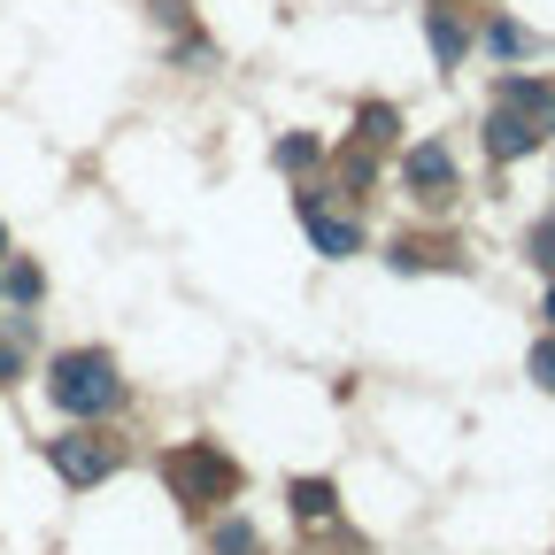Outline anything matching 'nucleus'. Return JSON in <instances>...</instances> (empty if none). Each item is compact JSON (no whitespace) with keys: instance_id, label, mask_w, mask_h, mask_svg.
Segmentation results:
<instances>
[{"instance_id":"f257e3e1","label":"nucleus","mask_w":555,"mask_h":555,"mask_svg":"<svg viewBox=\"0 0 555 555\" xmlns=\"http://www.w3.org/2000/svg\"><path fill=\"white\" fill-rule=\"evenodd\" d=\"M47 393L62 416H108L124 401V378L108 363V347H69V356L47 363Z\"/></svg>"},{"instance_id":"f03ea898","label":"nucleus","mask_w":555,"mask_h":555,"mask_svg":"<svg viewBox=\"0 0 555 555\" xmlns=\"http://www.w3.org/2000/svg\"><path fill=\"white\" fill-rule=\"evenodd\" d=\"M163 478H170V494H178V502H193V509L232 502V494H240V463H232L224 448H208V440H193V448L163 455Z\"/></svg>"},{"instance_id":"7ed1b4c3","label":"nucleus","mask_w":555,"mask_h":555,"mask_svg":"<svg viewBox=\"0 0 555 555\" xmlns=\"http://www.w3.org/2000/svg\"><path fill=\"white\" fill-rule=\"evenodd\" d=\"M47 463H54L62 486H101L124 455H116V440H101V433H62V440H47Z\"/></svg>"},{"instance_id":"20e7f679","label":"nucleus","mask_w":555,"mask_h":555,"mask_svg":"<svg viewBox=\"0 0 555 555\" xmlns=\"http://www.w3.org/2000/svg\"><path fill=\"white\" fill-rule=\"evenodd\" d=\"M301 224H309V240H317V255H363V224L356 217H332L324 208V193H301Z\"/></svg>"},{"instance_id":"39448f33","label":"nucleus","mask_w":555,"mask_h":555,"mask_svg":"<svg viewBox=\"0 0 555 555\" xmlns=\"http://www.w3.org/2000/svg\"><path fill=\"white\" fill-rule=\"evenodd\" d=\"M540 131H547V124H532V116H517V108L494 101V116H486V155H494V163H517V155L540 147Z\"/></svg>"},{"instance_id":"423d86ee","label":"nucleus","mask_w":555,"mask_h":555,"mask_svg":"<svg viewBox=\"0 0 555 555\" xmlns=\"http://www.w3.org/2000/svg\"><path fill=\"white\" fill-rule=\"evenodd\" d=\"M409 185L425 193V201H448V185H455V155L440 147V139H425V147H409Z\"/></svg>"},{"instance_id":"0eeeda50","label":"nucleus","mask_w":555,"mask_h":555,"mask_svg":"<svg viewBox=\"0 0 555 555\" xmlns=\"http://www.w3.org/2000/svg\"><path fill=\"white\" fill-rule=\"evenodd\" d=\"M502 108H517L532 124H555V86L547 78H502Z\"/></svg>"},{"instance_id":"6e6552de","label":"nucleus","mask_w":555,"mask_h":555,"mask_svg":"<svg viewBox=\"0 0 555 555\" xmlns=\"http://www.w3.org/2000/svg\"><path fill=\"white\" fill-rule=\"evenodd\" d=\"M425 39H433V54H440V62H463V47H470V31H463L448 9H433V16H425Z\"/></svg>"},{"instance_id":"1a4fd4ad","label":"nucleus","mask_w":555,"mask_h":555,"mask_svg":"<svg viewBox=\"0 0 555 555\" xmlns=\"http://www.w3.org/2000/svg\"><path fill=\"white\" fill-rule=\"evenodd\" d=\"M294 509H301L309 525H324V517L339 509V494H332V486H324V478H294Z\"/></svg>"},{"instance_id":"9d476101","label":"nucleus","mask_w":555,"mask_h":555,"mask_svg":"<svg viewBox=\"0 0 555 555\" xmlns=\"http://www.w3.org/2000/svg\"><path fill=\"white\" fill-rule=\"evenodd\" d=\"M486 47L509 62V54H525V47H532V31H525V24H509V16H494V24H486Z\"/></svg>"},{"instance_id":"9b49d317","label":"nucleus","mask_w":555,"mask_h":555,"mask_svg":"<svg viewBox=\"0 0 555 555\" xmlns=\"http://www.w3.org/2000/svg\"><path fill=\"white\" fill-rule=\"evenodd\" d=\"M255 547H262V540H255L247 517H224V525H217V555H255Z\"/></svg>"},{"instance_id":"f8f14e48","label":"nucleus","mask_w":555,"mask_h":555,"mask_svg":"<svg viewBox=\"0 0 555 555\" xmlns=\"http://www.w3.org/2000/svg\"><path fill=\"white\" fill-rule=\"evenodd\" d=\"M317 155H324V147H317L309 131H294V139H278V170H309Z\"/></svg>"},{"instance_id":"ddd939ff","label":"nucleus","mask_w":555,"mask_h":555,"mask_svg":"<svg viewBox=\"0 0 555 555\" xmlns=\"http://www.w3.org/2000/svg\"><path fill=\"white\" fill-rule=\"evenodd\" d=\"M393 131H401V116H393V108H363V147H386Z\"/></svg>"},{"instance_id":"4468645a","label":"nucleus","mask_w":555,"mask_h":555,"mask_svg":"<svg viewBox=\"0 0 555 555\" xmlns=\"http://www.w3.org/2000/svg\"><path fill=\"white\" fill-rule=\"evenodd\" d=\"M9 301H39V270H31V262L9 270Z\"/></svg>"},{"instance_id":"2eb2a0df","label":"nucleus","mask_w":555,"mask_h":555,"mask_svg":"<svg viewBox=\"0 0 555 555\" xmlns=\"http://www.w3.org/2000/svg\"><path fill=\"white\" fill-rule=\"evenodd\" d=\"M532 386H547V393H555V339H540V347H532Z\"/></svg>"},{"instance_id":"dca6fc26","label":"nucleus","mask_w":555,"mask_h":555,"mask_svg":"<svg viewBox=\"0 0 555 555\" xmlns=\"http://www.w3.org/2000/svg\"><path fill=\"white\" fill-rule=\"evenodd\" d=\"M532 262H547V270H555V217L532 232Z\"/></svg>"},{"instance_id":"f3484780","label":"nucleus","mask_w":555,"mask_h":555,"mask_svg":"<svg viewBox=\"0 0 555 555\" xmlns=\"http://www.w3.org/2000/svg\"><path fill=\"white\" fill-rule=\"evenodd\" d=\"M16 371H24V356H16V347H0V386H16Z\"/></svg>"},{"instance_id":"a211bd4d","label":"nucleus","mask_w":555,"mask_h":555,"mask_svg":"<svg viewBox=\"0 0 555 555\" xmlns=\"http://www.w3.org/2000/svg\"><path fill=\"white\" fill-rule=\"evenodd\" d=\"M540 317H547V324H555V294H547V301H540Z\"/></svg>"},{"instance_id":"6ab92c4d","label":"nucleus","mask_w":555,"mask_h":555,"mask_svg":"<svg viewBox=\"0 0 555 555\" xmlns=\"http://www.w3.org/2000/svg\"><path fill=\"white\" fill-rule=\"evenodd\" d=\"M0 301H9V278H0Z\"/></svg>"},{"instance_id":"aec40b11","label":"nucleus","mask_w":555,"mask_h":555,"mask_svg":"<svg viewBox=\"0 0 555 555\" xmlns=\"http://www.w3.org/2000/svg\"><path fill=\"white\" fill-rule=\"evenodd\" d=\"M0 247H9V224H0Z\"/></svg>"}]
</instances>
